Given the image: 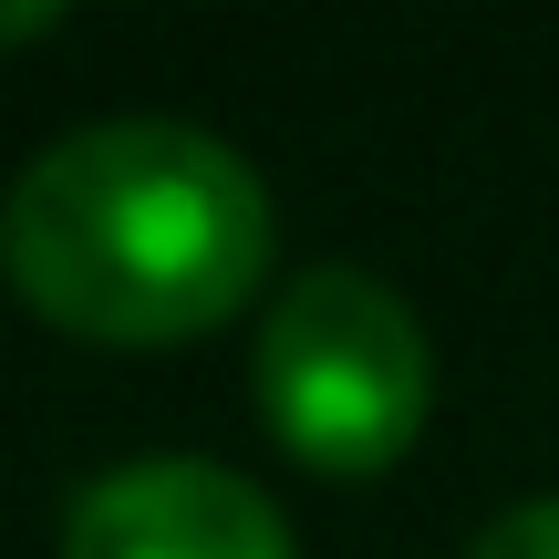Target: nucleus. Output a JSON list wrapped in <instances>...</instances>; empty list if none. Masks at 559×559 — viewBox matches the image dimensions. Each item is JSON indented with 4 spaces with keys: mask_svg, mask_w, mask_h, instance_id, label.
Here are the masks:
<instances>
[{
    "mask_svg": "<svg viewBox=\"0 0 559 559\" xmlns=\"http://www.w3.org/2000/svg\"><path fill=\"white\" fill-rule=\"evenodd\" d=\"M0 270L73 342H198L270 280V187L207 124L104 115L11 177Z\"/></svg>",
    "mask_w": 559,
    "mask_h": 559,
    "instance_id": "nucleus-1",
    "label": "nucleus"
},
{
    "mask_svg": "<svg viewBox=\"0 0 559 559\" xmlns=\"http://www.w3.org/2000/svg\"><path fill=\"white\" fill-rule=\"evenodd\" d=\"M436 353L373 270H300L260 321V415L321 477H373L425 436Z\"/></svg>",
    "mask_w": 559,
    "mask_h": 559,
    "instance_id": "nucleus-2",
    "label": "nucleus"
},
{
    "mask_svg": "<svg viewBox=\"0 0 559 559\" xmlns=\"http://www.w3.org/2000/svg\"><path fill=\"white\" fill-rule=\"evenodd\" d=\"M62 559H300L290 519L207 456H135L104 466L62 519Z\"/></svg>",
    "mask_w": 559,
    "mask_h": 559,
    "instance_id": "nucleus-3",
    "label": "nucleus"
},
{
    "mask_svg": "<svg viewBox=\"0 0 559 559\" xmlns=\"http://www.w3.org/2000/svg\"><path fill=\"white\" fill-rule=\"evenodd\" d=\"M466 559H559V498H528L508 519H487V539Z\"/></svg>",
    "mask_w": 559,
    "mask_h": 559,
    "instance_id": "nucleus-4",
    "label": "nucleus"
},
{
    "mask_svg": "<svg viewBox=\"0 0 559 559\" xmlns=\"http://www.w3.org/2000/svg\"><path fill=\"white\" fill-rule=\"evenodd\" d=\"M52 21H62L52 0H21V11H0V41H32V32H52Z\"/></svg>",
    "mask_w": 559,
    "mask_h": 559,
    "instance_id": "nucleus-5",
    "label": "nucleus"
}]
</instances>
